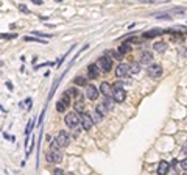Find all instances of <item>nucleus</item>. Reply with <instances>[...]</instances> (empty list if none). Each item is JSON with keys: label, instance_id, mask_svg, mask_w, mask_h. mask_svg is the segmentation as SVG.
<instances>
[{"label": "nucleus", "instance_id": "obj_36", "mask_svg": "<svg viewBox=\"0 0 187 175\" xmlns=\"http://www.w3.org/2000/svg\"><path fill=\"white\" fill-rule=\"evenodd\" d=\"M69 175H75V174H69Z\"/></svg>", "mask_w": 187, "mask_h": 175}, {"label": "nucleus", "instance_id": "obj_29", "mask_svg": "<svg viewBox=\"0 0 187 175\" xmlns=\"http://www.w3.org/2000/svg\"><path fill=\"white\" fill-rule=\"evenodd\" d=\"M0 38H3V39H11V38H16L14 33H9V35H0Z\"/></svg>", "mask_w": 187, "mask_h": 175}, {"label": "nucleus", "instance_id": "obj_1", "mask_svg": "<svg viewBox=\"0 0 187 175\" xmlns=\"http://www.w3.org/2000/svg\"><path fill=\"white\" fill-rule=\"evenodd\" d=\"M45 160L48 163H56L59 164L63 161V152L59 150V149H48L45 152Z\"/></svg>", "mask_w": 187, "mask_h": 175}, {"label": "nucleus", "instance_id": "obj_26", "mask_svg": "<svg viewBox=\"0 0 187 175\" xmlns=\"http://www.w3.org/2000/svg\"><path fill=\"white\" fill-rule=\"evenodd\" d=\"M65 109H67V108H65V105H64V103H63L61 100L56 102V111H58V113H64Z\"/></svg>", "mask_w": 187, "mask_h": 175}, {"label": "nucleus", "instance_id": "obj_22", "mask_svg": "<svg viewBox=\"0 0 187 175\" xmlns=\"http://www.w3.org/2000/svg\"><path fill=\"white\" fill-rule=\"evenodd\" d=\"M95 111L98 113V114H100V116L103 117L104 116V114H106L108 113V109L106 108H104V105H103V103H98V105H97V109H95Z\"/></svg>", "mask_w": 187, "mask_h": 175}, {"label": "nucleus", "instance_id": "obj_13", "mask_svg": "<svg viewBox=\"0 0 187 175\" xmlns=\"http://www.w3.org/2000/svg\"><path fill=\"white\" fill-rule=\"evenodd\" d=\"M162 30H159V28H153V30H148V31H145V33H142V38L144 39H150V38H156V36H159V35H162Z\"/></svg>", "mask_w": 187, "mask_h": 175}, {"label": "nucleus", "instance_id": "obj_7", "mask_svg": "<svg viewBox=\"0 0 187 175\" xmlns=\"http://www.w3.org/2000/svg\"><path fill=\"white\" fill-rule=\"evenodd\" d=\"M98 88L95 86V85H87L86 86V95H87V98L89 100H95V98L98 97Z\"/></svg>", "mask_w": 187, "mask_h": 175}, {"label": "nucleus", "instance_id": "obj_8", "mask_svg": "<svg viewBox=\"0 0 187 175\" xmlns=\"http://www.w3.org/2000/svg\"><path fill=\"white\" fill-rule=\"evenodd\" d=\"M80 122H81V127H83L84 130H91V128L94 127V124H92V120H91V116H89L87 113H83V114H81Z\"/></svg>", "mask_w": 187, "mask_h": 175}, {"label": "nucleus", "instance_id": "obj_33", "mask_svg": "<svg viewBox=\"0 0 187 175\" xmlns=\"http://www.w3.org/2000/svg\"><path fill=\"white\" fill-rule=\"evenodd\" d=\"M181 167H183V171H186V167H187V161H186V158L183 161H181Z\"/></svg>", "mask_w": 187, "mask_h": 175}, {"label": "nucleus", "instance_id": "obj_5", "mask_svg": "<svg viewBox=\"0 0 187 175\" xmlns=\"http://www.w3.org/2000/svg\"><path fill=\"white\" fill-rule=\"evenodd\" d=\"M162 74H164V69H162V66L161 64H150L148 66V75L151 77V78H159V77H162Z\"/></svg>", "mask_w": 187, "mask_h": 175}, {"label": "nucleus", "instance_id": "obj_24", "mask_svg": "<svg viewBox=\"0 0 187 175\" xmlns=\"http://www.w3.org/2000/svg\"><path fill=\"white\" fill-rule=\"evenodd\" d=\"M24 39H25V41H28V42H41V44H47L45 39H36L35 36H25Z\"/></svg>", "mask_w": 187, "mask_h": 175}, {"label": "nucleus", "instance_id": "obj_23", "mask_svg": "<svg viewBox=\"0 0 187 175\" xmlns=\"http://www.w3.org/2000/svg\"><path fill=\"white\" fill-rule=\"evenodd\" d=\"M75 109H76V111H83V109H84V102H83V97H80L78 100H76V103H75Z\"/></svg>", "mask_w": 187, "mask_h": 175}, {"label": "nucleus", "instance_id": "obj_12", "mask_svg": "<svg viewBox=\"0 0 187 175\" xmlns=\"http://www.w3.org/2000/svg\"><path fill=\"white\" fill-rule=\"evenodd\" d=\"M151 61H153V53L151 52L144 50V52L140 53V63L139 64H148V66H150Z\"/></svg>", "mask_w": 187, "mask_h": 175}, {"label": "nucleus", "instance_id": "obj_27", "mask_svg": "<svg viewBox=\"0 0 187 175\" xmlns=\"http://www.w3.org/2000/svg\"><path fill=\"white\" fill-rule=\"evenodd\" d=\"M67 94L72 97V95H80V92H78V89H76V88H70V89L67 91Z\"/></svg>", "mask_w": 187, "mask_h": 175}, {"label": "nucleus", "instance_id": "obj_32", "mask_svg": "<svg viewBox=\"0 0 187 175\" xmlns=\"http://www.w3.org/2000/svg\"><path fill=\"white\" fill-rule=\"evenodd\" d=\"M53 175H65V174H64L63 169H55V171H53Z\"/></svg>", "mask_w": 187, "mask_h": 175}, {"label": "nucleus", "instance_id": "obj_9", "mask_svg": "<svg viewBox=\"0 0 187 175\" xmlns=\"http://www.w3.org/2000/svg\"><path fill=\"white\" fill-rule=\"evenodd\" d=\"M98 92H101L104 97H111L112 95V88H111V85H109V83L103 81V83L100 85V88H98Z\"/></svg>", "mask_w": 187, "mask_h": 175}, {"label": "nucleus", "instance_id": "obj_19", "mask_svg": "<svg viewBox=\"0 0 187 175\" xmlns=\"http://www.w3.org/2000/svg\"><path fill=\"white\" fill-rule=\"evenodd\" d=\"M73 81H75V85H78V86H87V78L83 75H76Z\"/></svg>", "mask_w": 187, "mask_h": 175}, {"label": "nucleus", "instance_id": "obj_15", "mask_svg": "<svg viewBox=\"0 0 187 175\" xmlns=\"http://www.w3.org/2000/svg\"><path fill=\"white\" fill-rule=\"evenodd\" d=\"M117 52L122 55V56H123V55H126V53H129V52H131V44H128V42H122Z\"/></svg>", "mask_w": 187, "mask_h": 175}, {"label": "nucleus", "instance_id": "obj_35", "mask_svg": "<svg viewBox=\"0 0 187 175\" xmlns=\"http://www.w3.org/2000/svg\"><path fill=\"white\" fill-rule=\"evenodd\" d=\"M6 86L9 88V89H13V83H11V81H8V83H6Z\"/></svg>", "mask_w": 187, "mask_h": 175}, {"label": "nucleus", "instance_id": "obj_21", "mask_svg": "<svg viewBox=\"0 0 187 175\" xmlns=\"http://www.w3.org/2000/svg\"><path fill=\"white\" fill-rule=\"evenodd\" d=\"M59 81H61V77H58L56 80H55V83H53V86H52V91H50V94H48V100L53 97V94H55V91H56V88H58V85H59Z\"/></svg>", "mask_w": 187, "mask_h": 175}, {"label": "nucleus", "instance_id": "obj_30", "mask_svg": "<svg viewBox=\"0 0 187 175\" xmlns=\"http://www.w3.org/2000/svg\"><path fill=\"white\" fill-rule=\"evenodd\" d=\"M35 35H37V36H44V38H52V35H48V33H41V31H35Z\"/></svg>", "mask_w": 187, "mask_h": 175}, {"label": "nucleus", "instance_id": "obj_34", "mask_svg": "<svg viewBox=\"0 0 187 175\" xmlns=\"http://www.w3.org/2000/svg\"><path fill=\"white\" fill-rule=\"evenodd\" d=\"M33 2H35V5H41L42 0H33Z\"/></svg>", "mask_w": 187, "mask_h": 175}, {"label": "nucleus", "instance_id": "obj_16", "mask_svg": "<svg viewBox=\"0 0 187 175\" xmlns=\"http://www.w3.org/2000/svg\"><path fill=\"white\" fill-rule=\"evenodd\" d=\"M167 44L165 42H162V41H158L155 42V46H153V48H155V52H159V53H162V52H165L167 50Z\"/></svg>", "mask_w": 187, "mask_h": 175}, {"label": "nucleus", "instance_id": "obj_20", "mask_svg": "<svg viewBox=\"0 0 187 175\" xmlns=\"http://www.w3.org/2000/svg\"><path fill=\"white\" fill-rule=\"evenodd\" d=\"M89 116H91V120H92V124H98V122H101V116H100V114H98L97 111H94L92 114H89Z\"/></svg>", "mask_w": 187, "mask_h": 175}, {"label": "nucleus", "instance_id": "obj_3", "mask_svg": "<svg viewBox=\"0 0 187 175\" xmlns=\"http://www.w3.org/2000/svg\"><path fill=\"white\" fill-rule=\"evenodd\" d=\"M64 122L69 128H76L80 125V116L76 113H69V114H65Z\"/></svg>", "mask_w": 187, "mask_h": 175}, {"label": "nucleus", "instance_id": "obj_25", "mask_svg": "<svg viewBox=\"0 0 187 175\" xmlns=\"http://www.w3.org/2000/svg\"><path fill=\"white\" fill-rule=\"evenodd\" d=\"M61 102H63L64 105H65V108H67V106L70 105V95L67 94V92H64V94H63V97H61Z\"/></svg>", "mask_w": 187, "mask_h": 175}, {"label": "nucleus", "instance_id": "obj_28", "mask_svg": "<svg viewBox=\"0 0 187 175\" xmlns=\"http://www.w3.org/2000/svg\"><path fill=\"white\" fill-rule=\"evenodd\" d=\"M33 127H35V122H33V120H30L28 122V125H27V130H25V133H27V136L30 135V131L33 130Z\"/></svg>", "mask_w": 187, "mask_h": 175}, {"label": "nucleus", "instance_id": "obj_2", "mask_svg": "<svg viewBox=\"0 0 187 175\" xmlns=\"http://www.w3.org/2000/svg\"><path fill=\"white\" fill-rule=\"evenodd\" d=\"M95 66L100 70H103V72H109V70L112 69V59L111 58H108V56H100L97 59V63H95Z\"/></svg>", "mask_w": 187, "mask_h": 175}, {"label": "nucleus", "instance_id": "obj_14", "mask_svg": "<svg viewBox=\"0 0 187 175\" xmlns=\"http://www.w3.org/2000/svg\"><path fill=\"white\" fill-rule=\"evenodd\" d=\"M168 163L167 161H161L158 164V175H167L168 174Z\"/></svg>", "mask_w": 187, "mask_h": 175}, {"label": "nucleus", "instance_id": "obj_18", "mask_svg": "<svg viewBox=\"0 0 187 175\" xmlns=\"http://www.w3.org/2000/svg\"><path fill=\"white\" fill-rule=\"evenodd\" d=\"M140 72V64L139 63H131L128 66V74H139Z\"/></svg>", "mask_w": 187, "mask_h": 175}, {"label": "nucleus", "instance_id": "obj_4", "mask_svg": "<svg viewBox=\"0 0 187 175\" xmlns=\"http://www.w3.org/2000/svg\"><path fill=\"white\" fill-rule=\"evenodd\" d=\"M55 142L58 144V147H67L69 145V142H70V136H69V133L67 131H59L58 133V136H56V139H55Z\"/></svg>", "mask_w": 187, "mask_h": 175}, {"label": "nucleus", "instance_id": "obj_6", "mask_svg": "<svg viewBox=\"0 0 187 175\" xmlns=\"http://www.w3.org/2000/svg\"><path fill=\"white\" fill-rule=\"evenodd\" d=\"M112 100L115 103H120V102H123L125 98H126V91L123 89V88H112Z\"/></svg>", "mask_w": 187, "mask_h": 175}, {"label": "nucleus", "instance_id": "obj_11", "mask_svg": "<svg viewBox=\"0 0 187 175\" xmlns=\"http://www.w3.org/2000/svg\"><path fill=\"white\" fill-rule=\"evenodd\" d=\"M87 77L92 78V80L98 78V77H100V69H98L95 64H91L89 67H87Z\"/></svg>", "mask_w": 187, "mask_h": 175}, {"label": "nucleus", "instance_id": "obj_17", "mask_svg": "<svg viewBox=\"0 0 187 175\" xmlns=\"http://www.w3.org/2000/svg\"><path fill=\"white\" fill-rule=\"evenodd\" d=\"M103 105H104V108H106L108 111H111V109H114V106H115V102L112 100V97H104Z\"/></svg>", "mask_w": 187, "mask_h": 175}, {"label": "nucleus", "instance_id": "obj_31", "mask_svg": "<svg viewBox=\"0 0 187 175\" xmlns=\"http://www.w3.org/2000/svg\"><path fill=\"white\" fill-rule=\"evenodd\" d=\"M156 19H161V20H170V16H168V14H164V16H156Z\"/></svg>", "mask_w": 187, "mask_h": 175}, {"label": "nucleus", "instance_id": "obj_10", "mask_svg": "<svg viewBox=\"0 0 187 175\" xmlns=\"http://www.w3.org/2000/svg\"><path fill=\"white\" fill-rule=\"evenodd\" d=\"M126 74H128V64L120 63L117 66V69H115V75H117V78H123V77H126Z\"/></svg>", "mask_w": 187, "mask_h": 175}]
</instances>
